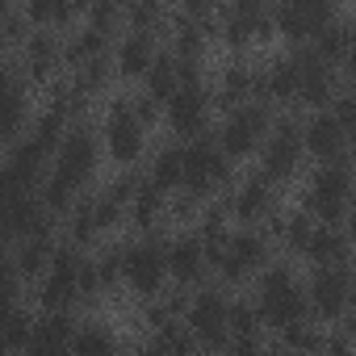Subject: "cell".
I'll use <instances>...</instances> for the list:
<instances>
[{"mask_svg":"<svg viewBox=\"0 0 356 356\" xmlns=\"http://www.w3.org/2000/svg\"><path fill=\"white\" fill-rule=\"evenodd\" d=\"M298 206L318 222V227H343L348 210L356 206V159L339 163H318L306 172Z\"/></svg>","mask_w":356,"mask_h":356,"instance_id":"7a4b0ae2","label":"cell"},{"mask_svg":"<svg viewBox=\"0 0 356 356\" xmlns=\"http://www.w3.org/2000/svg\"><path fill=\"white\" fill-rule=\"evenodd\" d=\"M214 101H218V118L260 101V63L248 55H227L222 67H214Z\"/></svg>","mask_w":356,"mask_h":356,"instance_id":"d6986e66","label":"cell"},{"mask_svg":"<svg viewBox=\"0 0 356 356\" xmlns=\"http://www.w3.org/2000/svg\"><path fill=\"white\" fill-rule=\"evenodd\" d=\"M168 243H172V231H163V235H126V293L138 306L155 302L172 285Z\"/></svg>","mask_w":356,"mask_h":356,"instance_id":"52a82bcc","label":"cell"},{"mask_svg":"<svg viewBox=\"0 0 356 356\" xmlns=\"http://www.w3.org/2000/svg\"><path fill=\"white\" fill-rule=\"evenodd\" d=\"M289 51H293V59H298V105H302L306 113L331 109L335 97H339V88L348 84V80L339 76V67L323 63L310 47H289Z\"/></svg>","mask_w":356,"mask_h":356,"instance_id":"9a60e30c","label":"cell"},{"mask_svg":"<svg viewBox=\"0 0 356 356\" xmlns=\"http://www.w3.org/2000/svg\"><path fill=\"white\" fill-rule=\"evenodd\" d=\"M252 302L260 306L264 327H268L273 335L285 331V327H293V323H302V318H310L306 277H302L298 264L285 260V256H281L273 268H264V273L256 277V285H252Z\"/></svg>","mask_w":356,"mask_h":356,"instance_id":"6da1fadb","label":"cell"},{"mask_svg":"<svg viewBox=\"0 0 356 356\" xmlns=\"http://www.w3.org/2000/svg\"><path fill=\"white\" fill-rule=\"evenodd\" d=\"M273 17H277V34L289 47H310L339 17V9L323 5V0H285V5H273Z\"/></svg>","mask_w":356,"mask_h":356,"instance_id":"e0dca14e","label":"cell"},{"mask_svg":"<svg viewBox=\"0 0 356 356\" xmlns=\"http://www.w3.org/2000/svg\"><path fill=\"white\" fill-rule=\"evenodd\" d=\"M343 235H348V243L356 248V206L348 210V218H343Z\"/></svg>","mask_w":356,"mask_h":356,"instance_id":"d590c367","label":"cell"},{"mask_svg":"<svg viewBox=\"0 0 356 356\" xmlns=\"http://www.w3.org/2000/svg\"><path fill=\"white\" fill-rule=\"evenodd\" d=\"M34 327H38V306H34V302H13V306H9V327H5V348H9V356H26V352H30Z\"/></svg>","mask_w":356,"mask_h":356,"instance_id":"4dcf8cb0","label":"cell"},{"mask_svg":"<svg viewBox=\"0 0 356 356\" xmlns=\"http://www.w3.org/2000/svg\"><path fill=\"white\" fill-rule=\"evenodd\" d=\"M281 256H277V243L268 239L264 227H235L231 235V248L222 252V260L214 264V281L222 289H243V285H256V277L264 268H273Z\"/></svg>","mask_w":356,"mask_h":356,"instance_id":"5b68a950","label":"cell"},{"mask_svg":"<svg viewBox=\"0 0 356 356\" xmlns=\"http://www.w3.org/2000/svg\"><path fill=\"white\" fill-rule=\"evenodd\" d=\"M222 202H227L235 227H268V218L281 210V189L268 181L260 168H248V172H239L235 189Z\"/></svg>","mask_w":356,"mask_h":356,"instance_id":"5bb4252c","label":"cell"},{"mask_svg":"<svg viewBox=\"0 0 356 356\" xmlns=\"http://www.w3.org/2000/svg\"><path fill=\"white\" fill-rule=\"evenodd\" d=\"M159 51H163V42L159 38H151V34H134V30H122L118 38H113V72H118V80L122 84H130V80H147V72H151V63L159 59Z\"/></svg>","mask_w":356,"mask_h":356,"instance_id":"7402d4cb","label":"cell"},{"mask_svg":"<svg viewBox=\"0 0 356 356\" xmlns=\"http://www.w3.org/2000/svg\"><path fill=\"white\" fill-rule=\"evenodd\" d=\"M310 318L323 327H339L356 310V264L348 268H310L306 273Z\"/></svg>","mask_w":356,"mask_h":356,"instance_id":"7c38bea8","label":"cell"},{"mask_svg":"<svg viewBox=\"0 0 356 356\" xmlns=\"http://www.w3.org/2000/svg\"><path fill=\"white\" fill-rule=\"evenodd\" d=\"M268 38H277L273 5H260V0H235V5H222V13H218V42L231 55H248L252 42H268Z\"/></svg>","mask_w":356,"mask_h":356,"instance_id":"4fadbf2b","label":"cell"},{"mask_svg":"<svg viewBox=\"0 0 356 356\" xmlns=\"http://www.w3.org/2000/svg\"><path fill=\"white\" fill-rule=\"evenodd\" d=\"M13 59L26 72V80L42 92L59 72H67L63 67V34L59 30H30V38L13 51Z\"/></svg>","mask_w":356,"mask_h":356,"instance_id":"ac0fdd59","label":"cell"},{"mask_svg":"<svg viewBox=\"0 0 356 356\" xmlns=\"http://www.w3.org/2000/svg\"><path fill=\"white\" fill-rule=\"evenodd\" d=\"M168 273H172L176 289H189V293H197L202 285L214 281V264H210V252H206V243H202L197 231H172Z\"/></svg>","mask_w":356,"mask_h":356,"instance_id":"2e32d148","label":"cell"},{"mask_svg":"<svg viewBox=\"0 0 356 356\" xmlns=\"http://www.w3.org/2000/svg\"><path fill=\"white\" fill-rule=\"evenodd\" d=\"M218 118V101H214V80L202 84H185L168 105H163V130L176 143H193L202 134H214Z\"/></svg>","mask_w":356,"mask_h":356,"instance_id":"8fae6325","label":"cell"},{"mask_svg":"<svg viewBox=\"0 0 356 356\" xmlns=\"http://www.w3.org/2000/svg\"><path fill=\"white\" fill-rule=\"evenodd\" d=\"M260 101L273 105L277 113L302 109L298 105V59H293V51H273L268 59H260Z\"/></svg>","mask_w":356,"mask_h":356,"instance_id":"44dd1931","label":"cell"},{"mask_svg":"<svg viewBox=\"0 0 356 356\" xmlns=\"http://www.w3.org/2000/svg\"><path fill=\"white\" fill-rule=\"evenodd\" d=\"M331 109H335V118H339V126H343V134H348V147H352V155H356V84H343Z\"/></svg>","mask_w":356,"mask_h":356,"instance_id":"d6a6232c","label":"cell"},{"mask_svg":"<svg viewBox=\"0 0 356 356\" xmlns=\"http://www.w3.org/2000/svg\"><path fill=\"white\" fill-rule=\"evenodd\" d=\"M318 356H356V339H352L343 327H331V331H327V343H323Z\"/></svg>","mask_w":356,"mask_h":356,"instance_id":"836d02e7","label":"cell"},{"mask_svg":"<svg viewBox=\"0 0 356 356\" xmlns=\"http://www.w3.org/2000/svg\"><path fill=\"white\" fill-rule=\"evenodd\" d=\"M239 181V163L218 147L214 134L185 143V193L202 202H222Z\"/></svg>","mask_w":356,"mask_h":356,"instance_id":"277c9868","label":"cell"},{"mask_svg":"<svg viewBox=\"0 0 356 356\" xmlns=\"http://www.w3.org/2000/svg\"><path fill=\"white\" fill-rule=\"evenodd\" d=\"M138 88H143L147 97H155L159 105H168V101H172L176 92H181V88H185V76H181V63H176V55H172L168 47L159 51V59L151 63V72H147V80H143Z\"/></svg>","mask_w":356,"mask_h":356,"instance_id":"f1b7e54d","label":"cell"},{"mask_svg":"<svg viewBox=\"0 0 356 356\" xmlns=\"http://www.w3.org/2000/svg\"><path fill=\"white\" fill-rule=\"evenodd\" d=\"M231 306H235V293L222 289L218 281H210L193 293L185 327L193 331V339L206 356H227L231 352Z\"/></svg>","mask_w":356,"mask_h":356,"instance_id":"30bf717a","label":"cell"},{"mask_svg":"<svg viewBox=\"0 0 356 356\" xmlns=\"http://www.w3.org/2000/svg\"><path fill=\"white\" fill-rule=\"evenodd\" d=\"M101 163H105V143H101V118H84L72 122L51 172L59 181H67L76 193H92L101 181Z\"/></svg>","mask_w":356,"mask_h":356,"instance_id":"3957f363","label":"cell"},{"mask_svg":"<svg viewBox=\"0 0 356 356\" xmlns=\"http://www.w3.org/2000/svg\"><path fill=\"white\" fill-rule=\"evenodd\" d=\"M302 138H306V155L314 163H339V159H356L348 147V134L335 118V109H314L302 122Z\"/></svg>","mask_w":356,"mask_h":356,"instance_id":"ffe728a7","label":"cell"},{"mask_svg":"<svg viewBox=\"0 0 356 356\" xmlns=\"http://www.w3.org/2000/svg\"><path fill=\"white\" fill-rule=\"evenodd\" d=\"M105 55H113V38L92 30L88 22H80L76 30L63 34V67L67 72H76V67H84L92 59H105Z\"/></svg>","mask_w":356,"mask_h":356,"instance_id":"4316f807","label":"cell"},{"mask_svg":"<svg viewBox=\"0 0 356 356\" xmlns=\"http://www.w3.org/2000/svg\"><path fill=\"white\" fill-rule=\"evenodd\" d=\"M352 34H356V17H335L314 42H310V51L323 59V63H331V67H339L343 72V63H348V51H352Z\"/></svg>","mask_w":356,"mask_h":356,"instance_id":"83f0119b","label":"cell"},{"mask_svg":"<svg viewBox=\"0 0 356 356\" xmlns=\"http://www.w3.org/2000/svg\"><path fill=\"white\" fill-rule=\"evenodd\" d=\"M302 260L310 268H348V264H356V248L348 243L343 227H318Z\"/></svg>","mask_w":356,"mask_h":356,"instance_id":"484cf974","label":"cell"},{"mask_svg":"<svg viewBox=\"0 0 356 356\" xmlns=\"http://www.w3.org/2000/svg\"><path fill=\"white\" fill-rule=\"evenodd\" d=\"M168 26H172V9L155 5V0H134L126 5V30L134 34H151V38H168Z\"/></svg>","mask_w":356,"mask_h":356,"instance_id":"1f68e13d","label":"cell"},{"mask_svg":"<svg viewBox=\"0 0 356 356\" xmlns=\"http://www.w3.org/2000/svg\"><path fill=\"white\" fill-rule=\"evenodd\" d=\"M327 331H331V327H323V323H314V318H302V323L277 331L273 339H277L289 356H318L323 343H327Z\"/></svg>","mask_w":356,"mask_h":356,"instance_id":"f546056e","label":"cell"},{"mask_svg":"<svg viewBox=\"0 0 356 356\" xmlns=\"http://www.w3.org/2000/svg\"><path fill=\"white\" fill-rule=\"evenodd\" d=\"M343 76H348V84H356V34H352V51H348V63H343Z\"/></svg>","mask_w":356,"mask_h":356,"instance_id":"e575fe53","label":"cell"},{"mask_svg":"<svg viewBox=\"0 0 356 356\" xmlns=\"http://www.w3.org/2000/svg\"><path fill=\"white\" fill-rule=\"evenodd\" d=\"M302 122H306L302 109H285V113H277V126H273V134H268L260 159H256V168L268 176L277 189H281V185H293L298 176L306 172V159H310V155H306Z\"/></svg>","mask_w":356,"mask_h":356,"instance_id":"ba28073f","label":"cell"},{"mask_svg":"<svg viewBox=\"0 0 356 356\" xmlns=\"http://www.w3.org/2000/svg\"><path fill=\"white\" fill-rule=\"evenodd\" d=\"M76 331H80V314L38 310V327H34V339H30L26 356H72L76 352Z\"/></svg>","mask_w":356,"mask_h":356,"instance_id":"603a6c76","label":"cell"},{"mask_svg":"<svg viewBox=\"0 0 356 356\" xmlns=\"http://www.w3.org/2000/svg\"><path fill=\"white\" fill-rule=\"evenodd\" d=\"M72 356H126V339L105 314H84Z\"/></svg>","mask_w":356,"mask_h":356,"instance_id":"d4e9b609","label":"cell"},{"mask_svg":"<svg viewBox=\"0 0 356 356\" xmlns=\"http://www.w3.org/2000/svg\"><path fill=\"white\" fill-rule=\"evenodd\" d=\"M84 264H88V252L59 239V252L42 273V281L30 289V302L38 310H67V314L84 310Z\"/></svg>","mask_w":356,"mask_h":356,"instance_id":"8992f818","label":"cell"},{"mask_svg":"<svg viewBox=\"0 0 356 356\" xmlns=\"http://www.w3.org/2000/svg\"><path fill=\"white\" fill-rule=\"evenodd\" d=\"M147 172V181L159 189V193H181L185 189V143H176V138H159L143 163Z\"/></svg>","mask_w":356,"mask_h":356,"instance_id":"cb8c5ba5","label":"cell"},{"mask_svg":"<svg viewBox=\"0 0 356 356\" xmlns=\"http://www.w3.org/2000/svg\"><path fill=\"white\" fill-rule=\"evenodd\" d=\"M273 126H277V109L264 105V101H248V105H239V109H231V113L218 118L214 138H218V147L235 163H248V159H260Z\"/></svg>","mask_w":356,"mask_h":356,"instance_id":"9c48e42d","label":"cell"}]
</instances>
